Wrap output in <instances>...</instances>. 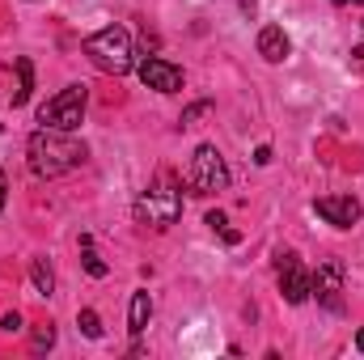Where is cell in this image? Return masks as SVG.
Instances as JSON below:
<instances>
[{
	"mask_svg": "<svg viewBox=\"0 0 364 360\" xmlns=\"http://www.w3.org/2000/svg\"><path fill=\"white\" fill-rule=\"evenodd\" d=\"M275 268H279V292H284V301L288 305H305L309 301V271L301 268V259L288 250V255L275 259Z\"/></svg>",
	"mask_w": 364,
	"mask_h": 360,
	"instance_id": "7",
	"label": "cell"
},
{
	"mask_svg": "<svg viewBox=\"0 0 364 360\" xmlns=\"http://www.w3.org/2000/svg\"><path fill=\"white\" fill-rule=\"evenodd\" d=\"M85 102H90L85 85H68V90H60L55 97H47L38 106V123L55 127V132H77L85 123Z\"/></svg>",
	"mask_w": 364,
	"mask_h": 360,
	"instance_id": "3",
	"label": "cell"
},
{
	"mask_svg": "<svg viewBox=\"0 0 364 360\" xmlns=\"http://www.w3.org/2000/svg\"><path fill=\"white\" fill-rule=\"evenodd\" d=\"M237 4H242V13H246V17H255V0H237Z\"/></svg>",
	"mask_w": 364,
	"mask_h": 360,
	"instance_id": "21",
	"label": "cell"
},
{
	"mask_svg": "<svg viewBox=\"0 0 364 360\" xmlns=\"http://www.w3.org/2000/svg\"><path fill=\"white\" fill-rule=\"evenodd\" d=\"M4 195H9V179L0 174V208H4Z\"/></svg>",
	"mask_w": 364,
	"mask_h": 360,
	"instance_id": "22",
	"label": "cell"
},
{
	"mask_svg": "<svg viewBox=\"0 0 364 360\" xmlns=\"http://www.w3.org/2000/svg\"><path fill=\"white\" fill-rule=\"evenodd\" d=\"M288 51H292V43H288V34H284L279 26H263V30H259V55H263L267 64H284Z\"/></svg>",
	"mask_w": 364,
	"mask_h": 360,
	"instance_id": "10",
	"label": "cell"
},
{
	"mask_svg": "<svg viewBox=\"0 0 364 360\" xmlns=\"http://www.w3.org/2000/svg\"><path fill=\"white\" fill-rule=\"evenodd\" d=\"M85 55L93 60V68L110 73V77H127L136 68V51H132V34L123 26H106L85 38Z\"/></svg>",
	"mask_w": 364,
	"mask_h": 360,
	"instance_id": "2",
	"label": "cell"
},
{
	"mask_svg": "<svg viewBox=\"0 0 364 360\" xmlns=\"http://www.w3.org/2000/svg\"><path fill=\"white\" fill-rule=\"evenodd\" d=\"M309 297H318V305L331 314L343 309V263L339 259H326L318 263V271H309Z\"/></svg>",
	"mask_w": 364,
	"mask_h": 360,
	"instance_id": "6",
	"label": "cell"
},
{
	"mask_svg": "<svg viewBox=\"0 0 364 360\" xmlns=\"http://www.w3.org/2000/svg\"><path fill=\"white\" fill-rule=\"evenodd\" d=\"M208 110H212V102H195V106H186V110H182V127H191V123H199V119H203Z\"/></svg>",
	"mask_w": 364,
	"mask_h": 360,
	"instance_id": "17",
	"label": "cell"
},
{
	"mask_svg": "<svg viewBox=\"0 0 364 360\" xmlns=\"http://www.w3.org/2000/svg\"><path fill=\"white\" fill-rule=\"evenodd\" d=\"M81 263H85V271H90L93 280H102V275H106V263H102V259L93 255V246H85V255H81Z\"/></svg>",
	"mask_w": 364,
	"mask_h": 360,
	"instance_id": "16",
	"label": "cell"
},
{
	"mask_svg": "<svg viewBox=\"0 0 364 360\" xmlns=\"http://www.w3.org/2000/svg\"><path fill=\"white\" fill-rule=\"evenodd\" d=\"M77 327H81L90 339H102V318H97L93 309H81V314H77Z\"/></svg>",
	"mask_w": 364,
	"mask_h": 360,
	"instance_id": "14",
	"label": "cell"
},
{
	"mask_svg": "<svg viewBox=\"0 0 364 360\" xmlns=\"http://www.w3.org/2000/svg\"><path fill=\"white\" fill-rule=\"evenodd\" d=\"M314 212H318L326 225H335V229H352L364 216V208H360L356 195H322V199H314Z\"/></svg>",
	"mask_w": 364,
	"mask_h": 360,
	"instance_id": "8",
	"label": "cell"
},
{
	"mask_svg": "<svg viewBox=\"0 0 364 360\" xmlns=\"http://www.w3.org/2000/svg\"><path fill=\"white\" fill-rule=\"evenodd\" d=\"M30 284H34L38 297H51V292H55V271H51L47 259H34V263H30Z\"/></svg>",
	"mask_w": 364,
	"mask_h": 360,
	"instance_id": "13",
	"label": "cell"
},
{
	"mask_svg": "<svg viewBox=\"0 0 364 360\" xmlns=\"http://www.w3.org/2000/svg\"><path fill=\"white\" fill-rule=\"evenodd\" d=\"M0 327H4L9 335H13V331H21V314H4V318H0Z\"/></svg>",
	"mask_w": 364,
	"mask_h": 360,
	"instance_id": "19",
	"label": "cell"
},
{
	"mask_svg": "<svg viewBox=\"0 0 364 360\" xmlns=\"http://www.w3.org/2000/svg\"><path fill=\"white\" fill-rule=\"evenodd\" d=\"M26 153H30V170L38 179H60V174L85 166V157H90V149L81 140H73L68 132H55V127H38L26 140Z\"/></svg>",
	"mask_w": 364,
	"mask_h": 360,
	"instance_id": "1",
	"label": "cell"
},
{
	"mask_svg": "<svg viewBox=\"0 0 364 360\" xmlns=\"http://www.w3.org/2000/svg\"><path fill=\"white\" fill-rule=\"evenodd\" d=\"M149 318H153V301H149V292H132V314H127V331H132V339L144 335Z\"/></svg>",
	"mask_w": 364,
	"mask_h": 360,
	"instance_id": "11",
	"label": "cell"
},
{
	"mask_svg": "<svg viewBox=\"0 0 364 360\" xmlns=\"http://www.w3.org/2000/svg\"><path fill=\"white\" fill-rule=\"evenodd\" d=\"M51 348H55V327L47 322V327L34 331V352H51Z\"/></svg>",
	"mask_w": 364,
	"mask_h": 360,
	"instance_id": "15",
	"label": "cell"
},
{
	"mask_svg": "<svg viewBox=\"0 0 364 360\" xmlns=\"http://www.w3.org/2000/svg\"><path fill=\"white\" fill-rule=\"evenodd\" d=\"M267 162H272V149H267V144H259V149H255V166H267Z\"/></svg>",
	"mask_w": 364,
	"mask_h": 360,
	"instance_id": "20",
	"label": "cell"
},
{
	"mask_svg": "<svg viewBox=\"0 0 364 360\" xmlns=\"http://www.w3.org/2000/svg\"><path fill=\"white\" fill-rule=\"evenodd\" d=\"M132 212H136V221L149 225V229H170L182 212V195L174 186H153V191H144V195L136 199Z\"/></svg>",
	"mask_w": 364,
	"mask_h": 360,
	"instance_id": "5",
	"label": "cell"
},
{
	"mask_svg": "<svg viewBox=\"0 0 364 360\" xmlns=\"http://www.w3.org/2000/svg\"><path fill=\"white\" fill-rule=\"evenodd\" d=\"M186 182H191V195H220V191H229V166L216 153V144H199L195 149Z\"/></svg>",
	"mask_w": 364,
	"mask_h": 360,
	"instance_id": "4",
	"label": "cell"
},
{
	"mask_svg": "<svg viewBox=\"0 0 364 360\" xmlns=\"http://www.w3.org/2000/svg\"><path fill=\"white\" fill-rule=\"evenodd\" d=\"M208 225H212L216 233H225V229H229V221H225V212H208Z\"/></svg>",
	"mask_w": 364,
	"mask_h": 360,
	"instance_id": "18",
	"label": "cell"
},
{
	"mask_svg": "<svg viewBox=\"0 0 364 360\" xmlns=\"http://www.w3.org/2000/svg\"><path fill=\"white\" fill-rule=\"evenodd\" d=\"M136 73H140V81H144L149 90H157V93H178L182 90V68H174V64L161 60V55H144V60L136 64Z\"/></svg>",
	"mask_w": 364,
	"mask_h": 360,
	"instance_id": "9",
	"label": "cell"
},
{
	"mask_svg": "<svg viewBox=\"0 0 364 360\" xmlns=\"http://www.w3.org/2000/svg\"><path fill=\"white\" fill-rule=\"evenodd\" d=\"M335 4H352V0H335ZM356 4H364V0H356Z\"/></svg>",
	"mask_w": 364,
	"mask_h": 360,
	"instance_id": "25",
	"label": "cell"
},
{
	"mask_svg": "<svg viewBox=\"0 0 364 360\" xmlns=\"http://www.w3.org/2000/svg\"><path fill=\"white\" fill-rule=\"evenodd\" d=\"M30 93H34V64L21 55V60H17V90H13V106H26V102H30Z\"/></svg>",
	"mask_w": 364,
	"mask_h": 360,
	"instance_id": "12",
	"label": "cell"
},
{
	"mask_svg": "<svg viewBox=\"0 0 364 360\" xmlns=\"http://www.w3.org/2000/svg\"><path fill=\"white\" fill-rule=\"evenodd\" d=\"M352 55H356V64H364V43L356 47V51H352Z\"/></svg>",
	"mask_w": 364,
	"mask_h": 360,
	"instance_id": "23",
	"label": "cell"
},
{
	"mask_svg": "<svg viewBox=\"0 0 364 360\" xmlns=\"http://www.w3.org/2000/svg\"><path fill=\"white\" fill-rule=\"evenodd\" d=\"M356 348H360V352H364V331H360V335H356Z\"/></svg>",
	"mask_w": 364,
	"mask_h": 360,
	"instance_id": "24",
	"label": "cell"
}]
</instances>
